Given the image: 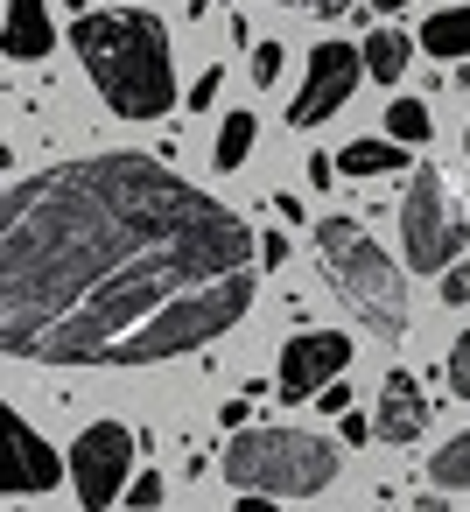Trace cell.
<instances>
[{
    "label": "cell",
    "instance_id": "1",
    "mask_svg": "<svg viewBox=\"0 0 470 512\" xmlns=\"http://www.w3.org/2000/svg\"><path fill=\"white\" fill-rule=\"evenodd\" d=\"M239 211L148 155H85L0 204V351L22 365H162L225 337L260 288Z\"/></svg>",
    "mask_w": 470,
    "mask_h": 512
},
{
    "label": "cell",
    "instance_id": "2",
    "mask_svg": "<svg viewBox=\"0 0 470 512\" xmlns=\"http://www.w3.org/2000/svg\"><path fill=\"white\" fill-rule=\"evenodd\" d=\"M71 43L85 57V78L120 120H162L176 106V57L169 29L148 8H113V15H78Z\"/></svg>",
    "mask_w": 470,
    "mask_h": 512
},
{
    "label": "cell",
    "instance_id": "3",
    "mask_svg": "<svg viewBox=\"0 0 470 512\" xmlns=\"http://www.w3.org/2000/svg\"><path fill=\"white\" fill-rule=\"evenodd\" d=\"M316 260H323L330 295L365 330H379V337H400L407 330V281H400V267L386 260V246L358 218H344V211L316 218Z\"/></svg>",
    "mask_w": 470,
    "mask_h": 512
},
{
    "label": "cell",
    "instance_id": "4",
    "mask_svg": "<svg viewBox=\"0 0 470 512\" xmlns=\"http://www.w3.org/2000/svg\"><path fill=\"white\" fill-rule=\"evenodd\" d=\"M225 477L267 498H316L337 477V442L316 428H239L225 442Z\"/></svg>",
    "mask_w": 470,
    "mask_h": 512
},
{
    "label": "cell",
    "instance_id": "5",
    "mask_svg": "<svg viewBox=\"0 0 470 512\" xmlns=\"http://www.w3.org/2000/svg\"><path fill=\"white\" fill-rule=\"evenodd\" d=\"M400 246H407V267L421 274H449L456 253L470 246V211L463 197L435 176V169H407V197H400Z\"/></svg>",
    "mask_w": 470,
    "mask_h": 512
},
{
    "label": "cell",
    "instance_id": "6",
    "mask_svg": "<svg viewBox=\"0 0 470 512\" xmlns=\"http://www.w3.org/2000/svg\"><path fill=\"white\" fill-rule=\"evenodd\" d=\"M134 449H141V435H134V428H120V421H92V428L71 442V491H78V505H85V512L127 505Z\"/></svg>",
    "mask_w": 470,
    "mask_h": 512
},
{
    "label": "cell",
    "instance_id": "7",
    "mask_svg": "<svg viewBox=\"0 0 470 512\" xmlns=\"http://www.w3.org/2000/svg\"><path fill=\"white\" fill-rule=\"evenodd\" d=\"M358 78H372V71H365V50H351V43H316V50H309V78H302V92H295V106H288V127H323V120L358 92Z\"/></svg>",
    "mask_w": 470,
    "mask_h": 512
},
{
    "label": "cell",
    "instance_id": "8",
    "mask_svg": "<svg viewBox=\"0 0 470 512\" xmlns=\"http://www.w3.org/2000/svg\"><path fill=\"white\" fill-rule=\"evenodd\" d=\"M351 365V337L337 330H302L281 344V400H316L330 379H344Z\"/></svg>",
    "mask_w": 470,
    "mask_h": 512
},
{
    "label": "cell",
    "instance_id": "9",
    "mask_svg": "<svg viewBox=\"0 0 470 512\" xmlns=\"http://www.w3.org/2000/svg\"><path fill=\"white\" fill-rule=\"evenodd\" d=\"M57 477H71V463H57V449L29 428V414L8 407V491L36 498V491H57Z\"/></svg>",
    "mask_w": 470,
    "mask_h": 512
},
{
    "label": "cell",
    "instance_id": "10",
    "mask_svg": "<svg viewBox=\"0 0 470 512\" xmlns=\"http://www.w3.org/2000/svg\"><path fill=\"white\" fill-rule=\"evenodd\" d=\"M372 428H379V442H421V428H428V393H421V379L414 372H386L379 379V414H372Z\"/></svg>",
    "mask_w": 470,
    "mask_h": 512
},
{
    "label": "cell",
    "instance_id": "11",
    "mask_svg": "<svg viewBox=\"0 0 470 512\" xmlns=\"http://www.w3.org/2000/svg\"><path fill=\"white\" fill-rule=\"evenodd\" d=\"M57 50V22L43 0H8V22H0V57H15V64H36Z\"/></svg>",
    "mask_w": 470,
    "mask_h": 512
},
{
    "label": "cell",
    "instance_id": "12",
    "mask_svg": "<svg viewBox=\"0 0 470 512\" xmlns=\"http://www.w3.org/2000/svg\"><path fill=\"white\" fill-rule=\"evenodd\" d=\"M337 169L344 176H358V183H372V176H393V169H414L407 162V141H351V148H337Z\"/></svg>",
    "mask_w": 470,
    "mask_h": 512
},
{
    "label": "cell",
    "instance_id": "13",
    "mask_svg": "<svg viewBox=\"0 0 470 512\" xmlns=\"http://www.w3.org/2000/svg\"><path fill=\"white\" fill-rule=\"evenodd\" d=\"M358 50H365V71H372L379 85H400V71L414 64V43H407L400 29H372Z\"/></svg>",
    "mask_w": 470,
    "mask_h": 512
},
{
    "label": "cell",
    "instance_id": "14",
    "mask_svg": "<svg viewBox=\"0 0 470 512\" xmlns=\"http://www.w3.org/2000/svg\"><path fill=\"white\" fill-rule=\"evenodd\" d=\"M421 50L428 57H470V8H442V15H428L421 22Z\"/></svg>",
    "mask_w": 470,
    "mask_h": 512
},
{
    "label": "cell",
    "instance_id": "15",
    "mask_svg": "<svg viewBox=\"0 0 470 512\" xmlns=\"http://www.w3.org/2000/svg\"><path fill=\"white\" fill-rule=\"evenodd\" d=\"M428 477H435L442 491H470V428H463V435H449V442L428 456Z\"/></svg>",
    "mask_w": 470,
    "mask_h": 512
},
{
    "label": "cell",
    "instance_id": "16",
    "mask_svg": "<svg viewBox=\"0 0 470 512\" xmlns=\"http://www.w3.org/2000/svg\"><path fill=\"white\" fill-rule=\"evenodd\" d=\"M253 134H260V127H253V113H225L218 141H211V162H218V169H239V162L253 155Z\"/></svg>",
    "mask_w": 470,
    "mask_h": 512
},
{
    "label": "cell",
    "instance_id": "17",
    "mask_svg": "<svg viewBox=\"0 0 470 512\" xmlns=\"http://www.w3.org/2000/svg\"><path fill=\"white\" fill-rule=\"evenodd\" d=\"M428 127H435V120H428V106H421V99H393V106H386V134H393V141L421 148V141H428Z\"/></svg>",
    "mask_w": 470,
    "mask_h": 512
},
{
    "label": "cell",
    "instance_id": "18",
    "mask_svg": "<svg viewBox=\"0 0 470 512\" xmlns=\"http://www.w3.org/2000/svg\"><path fill=\"white\" fill-rule=\"evenodd\" d=\"M442 372H449V393L456 400H470V330L449 344V358H442Z\"/></svg>",
    "mask_w": 470,
    "mask_h": 512
},
{
    "label": "cell",
    "instance_id": "19",
    "mask_svg": "<svg viewBox=\"0 0 470 512\" xmlns=\"http://www.w3.org/2000/svg\"><path fill=\"white\" fill-rule=\"evenodd\" d=\"M127 512H162V477H155V470H141V477L127 484Z\"/></svg>",
    "mask_w": 470,
    "mask_h": 512
},
{
    "label": "cell",
    "instance_id": "20",
    "mask_svg": "<svg viewBox=\"0 0 470 512\" xmlns=\"http://www.w3.org/2000/svg\"><path fill=\"white\" fill-rule=\"evenodd\" d=\"M274 78H281V43H253V85L267 92Z\"/></svg>",
    "mask_w": 470,
    "mask_h": 512
},
{
    "label": "cell",
    "instance_id": "21",
    "mask_svg": "<svg viewBox=\"0 0 470 512\" xmlns=\"http://www.w3.org/2000/svg\"><path fill=\"white\" fill-rule=\"evenodd\" d=\"M218 92H225V71H204V78L190 85V106L204 113V106H218Z\"/></svg>",
    "mask_w": 470,
    "mask_h": 512
},
{
    "label": "cell",
    "instance_id": "22",
    "mask_svg": "<svg viewBox=\"0 0 470 512\" xmlns=\"http://www.w3.org/2000/svg\"><path fill=\"white\" fill-rule=\"evenodd\" d=\"M442 302H470V253L449 267V281H442Z\"/></svg>",
    "mask_w": 470,
    "mask_h": 512
},
{
    "label": "cell",
    "instance_id": "23",
    "mask_svg": "<svg viewBox=\"0 0 470 512\" xmlns=\"http://www.w3.org/2000/svg\"><path fill=\"white\" fill-rule=\"evenodd\" d=\"M344 169H337V155H309V190H330Z\"/></svg>",
    "mask_w": 470,
    "mask_h": 512
},
{
    "label": "cell",
    "instance_id": "24",
    "mask_svg": "<svg viewBox=\"0 0 470 512\" xmlns=\"http://www.w3.org/2000/svg\"><path fill=\"white\" fill-rule=\"evenodd\" d=\"M316 407H323V414H344V407H351V386H344V379H330V386L316 393Z\"/></svg>",
    "mask_w": 470,
    "mask_h": 512
},
{
    "label": "cell",
    "instance_id": "25",
    "mask_svg": "<svg viewBox=\"0 0 470 512\" xmlns=\"http://www.w3.org/2000/svg\"><path fill=\"white\" fill-rule=\"evenodd\" d=\"M337 428H344V442H365V435H379V428H372V421H365V414H351V407H344V414H337Z\"/></svg>",
    "mask_w": 470,
    "mask_h": 512
},
{
    "label": "cell",
    "instance_id": "26",
    "mask_svg": "<svg viewBox=\"0 0 470 512\" xmlns=\"http://www.w3.org/2000/svg\"><path fill=\"white\" fill-rule=\"evenodd\" d=\"M274 8H281V0H274ZM288 8H309V15H344L351 0H288Z\"/></svg>",
    "mask_w": 470,
    "mask_h": 512
},
{
    "label": "cell",
    "instance_id": "27",
    "mask_svg": "<svg viewBox=\"0 0 470 512\" xmlns=\"http://www.w3.org/2000/svg\"><path fill=\"white\" fill-rule=\"evenodd\" d=\"M260 260H267V267H281V260H288V239H281V232H267V239H260Z\"/></svg>",
    "mask_w": 470,
    "mask_h": 512
},
{
    "label": "cell",
    "instance_id": "28",
    "mask_svg": "<svg viewBox=\"0 0 470 512\" xmlns=\"http://www.w3.org/2000/svg\"><path fill=\"white\" fill-rule=\"evenodd\" d=\"M239 512H281V505H274L267 491H246V498H239Z\"/></svg>",
    "mask_w": 470,
    "mask_h": 512
},
{
    "label": "cell",
    "instance_id": "29",
    "mask_svg": "<svg viewBox=\"0 0 470 512\" xmlns=\"http://www.w3.org/2000/svg\"><path fill=\"white\" fill-rule=\"evenodd\" d=\"M372 8H386V15H400V8H407V0H372Z\"/></svg>",
    "mask_w": 470,
    "mask_h": 512
}]
</instances>
